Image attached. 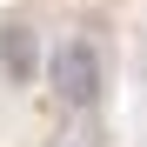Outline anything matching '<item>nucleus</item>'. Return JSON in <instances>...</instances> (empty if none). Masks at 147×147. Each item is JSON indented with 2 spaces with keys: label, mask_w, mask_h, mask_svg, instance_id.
I'll return each mask as SVG.
<instances>
[{
  "label": "nucleus",
  "mask_w": 147,
  "mask_h": 147,
  "mask_svg": "<svg viewBox=\"0 0 147 147\" xmlns=\"http://www.w3.org/2000/svg\"><path fill=\"white\" fill-rule=\"evenodd\" d=\"M47 80H54L60 94V107L67 114H87V107H100V94H107V67H100V47L94 40H60L54 54H47Z\"/></svg>",
  "instance_id": "1"
},
{
  "label": "nucleus",
  "mask_w": 147,
  "mask_h": 147,
  "mask_svg": "<svg viewBox=\"0 0 147 147\" xmlns=\"http://www.w3.org/2000/svg\"><path fill=\"white\" fill-rule=\"evenodd\" d=\"M34 67H40L34 27H27V20H7V27H0V74L20 87V80H34Z\"/></svg>",
  "instance_id": "2"
}]
</instances>
